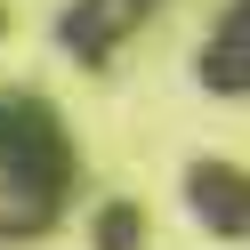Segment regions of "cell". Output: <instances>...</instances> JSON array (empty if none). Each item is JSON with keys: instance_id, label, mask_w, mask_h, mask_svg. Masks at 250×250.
Masks as SVG:
<instances>
[{"instance_id": "3957f363", "label": "cell", "mask_w": 250, "mask_h": 250, "mask_svg": "<svg viewBox=\"0 0 250 250\" xmlns=\"http://www.w3.org/2000/svg\"><path fill=\"white\" fill-rule=\"evenodd\" d=\"M146 8H153V0H81V8H65L57 33H65L73 57H105V49H113V33H121V24H137Z\"/></svg>"}, {"instance_id": "7a4b0ae2", "label": "cell", "mask_w": 250, "mask_h": 250, "mask_svg": "<svg viewBox=\"0 0 250 250\" xmlns=\"http://www.w3.org/2000/svg\"><path fill=\"white\" fill-rule=\"evenodd\" d=\"M186 202L202 210L210 234H226V242L242 234V169H234V162H194V169H186Z\"/></svg>"}, {"instance_id": "277c9868", "label": "cell", "mask_w": 250, "mask_h": 250, "mask_svg": "<svg viewBox=\"0 0 250 250\" xmlns=\"http://www.w3.org/2000/svg\"><path fill=\"white\" fill-rule=\"evenodd\" d=\"M202 81H210L218 97H242V8H226V24H218L210 57H202Z\"/></svg>"}, {"instance_id": "6da1fadb", "label": "cell", "mask_w": 250, "mask_h": 250, "mask_svg": "<svg viewBox=\"0 0 250 250\" xmlns=\"http://www.w3.org/2000/svg\"><path fill=\"white\" fill-rule=\"evenodd\" d=\"M73 186L65 129L41 97H0V234H49Z\"/></svg>"}, {"instance_id": "5b68a950", "label": "cell", "mask_w": 250, "mask_h": 250, "mask_svg": "<svg viewBox=\"0 0 250 250\" xmlns=\"http://www.w3.org/2000/svg\"><path fill=\"white\" fill-rule=\"evenodd\" d=\"M137 242V210H105V226H97V250H129Z\"/></svg>"}]
</instances>
